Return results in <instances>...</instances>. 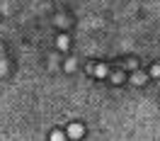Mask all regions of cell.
Segmentation results:
<instances>
[{
    "mask_svg": "<svg viewBox=\"0 0 160 141\" xmlns=\"http://www.w3.org/2000/svg\"><path fill=\"white\" fill-rule=\"evenodd\" d=\"M68 136H73V139L82 136V127H80V124H73V127H68Z\"/></svg>",
    "mask_w": 160,
    "mask_h": 141,
    "instance_id": "1",
    "label": "cell"
},
{
    "mask_svg": "<svg viewBox=\"0 0 160 141\" xmlns=\"http://www.w3.org/2000/svg\"><path fill=\"white\" fill-rule=\"evenodd\" d=\"M95 76H97V78H104V76H107V68H104V66H97V68H95Z\"/></svg>",
    "mask_w": 160,
    "mask_h": 141,
    "instance_id": "2",
    "label": "cell"
},
{
    "mask_svg": "<svg viewBox=\"0 0 160 141\" xmlns=\"http://www.w3.org/2000/svg\"><path fill=\"white\" fill-rule=\"evenodd\" d=\"M58 46H61V49H66V46H68V37H61V39H58Z\"/></svg>",
    "mask_w": 160,
    "mask_h": 141,
    "instance_id": "3",
    "label": "cell"
},
{
    "mask_svg": "<svg viewBox=\"0 0 160 141\" xmlns=\"http://www.w3.org/2000/svg\"><path fill=\"white\" fill-rule=\"evenodd\" d=\"M146 81V76H143V73H136V76H133V83H143Z\"/></svg>",
    "mask_w": 160,
    "mask_h": 141,
    "instance_id": "4",
    "label": "cell"
},
{
    "mask_svg": "<svg viewBox=\"0 0 160 141\" xmlns=\"http://www.w3.org/2000/svg\"><path fill=\"white\" fill-rule=\"evenodd\" d=\"M153 76H160V63H158V66H153Z\"/></svg>",
    "mask_w": 160,
    "mask_h": 141,
    "instance_id": "5",
    "label": "cell"
},
{
    "mask_svg": "<svg viewBox=\"0 0 160 141\" xmlns=\"http://www.w3.org/2000/svg\"><path fill=\"white\" fill-rule=\"evenodd\" d=\"M2 73H5V63H0V76H2Z\"/></svg>",
    "mask_w": 160,
    "mask_h": 141,
    "instance_id": "6",
    "label": "cell"
}]
</instances>
